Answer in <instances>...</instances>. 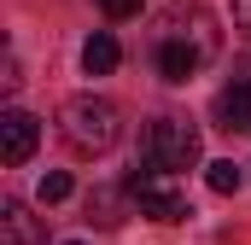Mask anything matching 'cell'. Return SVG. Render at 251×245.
I'll list each match as a JSON object with an SVG mask.
<instances>
[{"instance_id":"8fae6325","label":"cell","mask_w":251,"mask_h":245,"mask_svg":"<svg viewBox=\"0 0 251 245\" xmlns=\"http://www.w3.org/2000/svg\"><path fill=\"white\" fill-rule=\"evenodd\" d=\"M100 6H105V18H117V24H123V18H134L146 0H100Z\"/></svg>"},{"instance_id":"6da1fadb","label":"cell","mask_w":251,"mask_h":245,"mask_svg":"<svg viewBox=\"0 0 251 245\" xmlns=\"http://www.w3.org/2000/svg\"><path fill=\"white\" fill-rule=\"evenodd\" d=\"M216 47H222L216 18H210L204 6H176V12L164 18L158 41H152V59H158V76H164V82H193L204 64L216 59Z\"/></svg>"},{"instance_id":"8992f818","label":"cell","mask_w":251,"mask_h":245,"mask_svg":"<svg viewBox=\"0 0 251 245\" xmlns=\"http://www.w3.org/2000/svg\"><path fill=\"white\" fill-rule=\"evenodd\" d=\"M216 128H228V134H251V76H234L222 94H216Z\"/></svg>"},{"instance_id":"9c48e42d","label":"cell","mask_w":251,"mask_h":245,"mask_svg":"<svg viewBox=\"0 0 251 245\" xmlns=\"http://www.w3.org/2000/svg\"><path fill=\"white\" fill-rule=\"evenodd\" d=\"M204 181H210V193H240V181H246V170H240L234 158H216V164L204 170Z\"/></svg>"},{"instance_id":"30bf717a","label":"cell","mask_w":251,"mask_h":245,"mask_svg":"<svg viewBox=\"0 0 251 245\" xmlns=\"http://www.w3.org/2000/svg\"><path fill=\"white\" fill-rule=\"evenodd\" d=\"M70 193H76V181H70L64 170H53V175H41V187H35V198H41V204H64Z\"/></svg>"},{"instance_id":"5b68a950","label":"cell","mask_w":251,"mask_h":245,"mask_svg":"<svg viewBox=\"0 0 251 245\" xmlns=\"http://www.w3.org/2000/svg\"><path fill=\"white\" fill-rule=\"evenodd\" d=\"M35 146H41V122L12 105V111L0 117V158H6V164H29Z\"/></svg>"},{"instance_id":"52a82bcc","label":"cell","mask_w":251,"mask_h":245,"mask_svg":"<svg viewBox=\"0 0 251 245\" xmlns=\"http://www.w3.org/2000/svg\"><path fill=\"white\" fill-rule=\"evenodd\" d=\"M117 64H123V47H117V35H111V29L88 35V47H82V70H88V76H111Z\"/></svg>"},{"instance_id":"277c9868","label":"cell","mask_w":251,"mask_h":245,"mask_svg":"<svg viewBox=\"0 0 251 245\" xmlns=\"http://www.w3.org/2000/svg\"><path fill=\"white\" fill-rule=\"evenodd\" d=\"M128 198L140 204V216H152V222H187V187H181V175H164V170H134L123 187Z\"/></svg>"},{"instance_id":"ba28073f","label":"cell","mask_w":251,"mask_h":245,"mask_svg":"<svg viewBox=\"0 0 251 245\" xmlns=\"http://www.w3.org/2000/svg\"><path fill=\"white\" fill-rule=\"evenodd\" d=\"M0 234H6V245H41V228H35V216H29L18 198H6V204H0Z\"/></svg>"},{"instance_id":"3957f363","label":"cell","mask_w":251,"mask_h":245,"mask_svg":"<svg viewBox=\"0 0 251 245\" xmlns=\"http://www.w3.org/2000/svg\"><path fill=\"white\" fill-rule=\"evenodd\" d=\"M199 164V128L187 117H158L146 128V170H164V175H181Z\"/></svg>"},{"instance_id":"7c38bea8","label":"cell","mask_w":251,"mask_h":245,"mask_svg":"<svg viewBox=\"0 0 251 245\" xmlns=\"http://www.w3.org/2000/svg\"><path fill=\"white\" fill-rule=\"evenodd\" d=\"M234 24H240V29L251 35V0H234Z\"/></svg>"},{"instance_id":"4fadbf2b","label":"cell","mask_w":251,"mask_h":245,"mask_svg":"<svg viewBox=\"0 0 251 245\" xmlns=\"http://www.w3.org/2000/svg\"><path fill=\"white\" fill-rule=\"evenodd\" d=\"M70 245H82V240H70Z\"/></svg>"},{"instance_id":"7a4b0ae2","label":"cell","mask_w":251,"mask_h":245,"mask_svg":"<svg viewBox=\"0 0 251 245\" xmlns=\"http://www.w3.org/2000/svg\"><path fill=\"white\" fill-rule=\"evenodd\" d=\"M59 134L70 140V152L100 158V152L117 146V134H123V111H117L111 99H100V94H76V99H64V111H59Z\"/></svg>"}]
</instances>
